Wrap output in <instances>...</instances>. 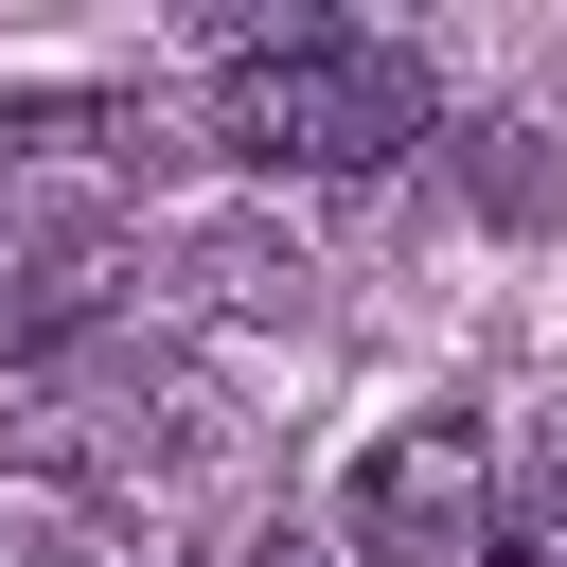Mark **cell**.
<instances>
[{
    "label": "cell",
    "instance_id": "1",
    "mask_svg": "<svg viewBox=\"0 0 567 567\" xmlns=\"http://www.w3.org/2000/svg\"><path fill=\"white\" fill-rule=\"evenodd\" d=\"M213 142H230L248 177H372V159L425 142V53L337 35V18L230 35V71H213Z\"/></svg>",
    "mask_w": 567,
    "mask_h": 567
},
{
    "label": "cell",
    "instance_id": "2",
    "mask_svg": "<svg viewBox=\"0 0 567 567\" xmlns=\"http://www.w3.org/2000/svg\"><path fill=\"white\" fill-rule=\"evenodd\" d=\"M478 496H496V443H478L461 408H425V425H390V443L354 461V496H337V532H354L372 567H443V549L478 532Z\"/></svg>",
    "mask_w": 567,
    "mask_h": 567
},
{
    "label": "cell",
    "instance_id": "3",
    "mask_svg": "<svg viewBox=\"0 0 567 567\" xmlns=\"http://www.w3.org/2000/svg\"><path fill=\"white\" fill-rule=\"evenodd\" d=\"M106 213H18L0 230V354H71L89 319H106Z\"/></svg>",
    "mask_w": 567,
    "mask_h": 567
},
{
    "label": "cell",
    "instance_id": "4",
    "mask_svg": "<svg viewBox=\"0 0 567 567\" xmlns=\"http://www.w3.org/2000/svg\"><path fill=\"white\" fill-rule=\"evenodd\" d=\"M0 567H124L89 514H0Z\"/></svg>",
    "mask_w": 567,
    "mask_h": 567
},
{
    "label": "cell",
    "instance_id": "5",
    "mask_svg": "<svg viewBox=\"0 0 567 567\" xmlns=\"http://www.w3.org/2000/svg\"><path fill=\"white\" fill-rule=\"evenodd\" d=\"M532 549H567V425L532 443Z\"/></svg>",
    "mask_w": 567,
    "mask_h": 567
},
{
    "label": "cell",
    "instance_id": "6",
    "mask_svg": "<svg viewBox=\"0 0 567 567\" xmlns=\"http://www.w3.org/2000/svg\"><path fill=\"white\" fill-rule=\"evenodd\" d=\"M213 567H337V549H319V532L284 514V532H248V549H213Z\"/></svg>",
    "mask_w": 567,
    "mask_h": 567
},
{
    "label": "cell",
    "instance_id": "7",
    "mask_svg": "<svg viewBox=\"0 0 567 567\" xmlns=\"http://www.w3.org/2000/svg\"><path fill=\"white\" fill-rule=\"evenodd\" d=\"M549 567H567V549H549Z\"/></svg>",
    "mask_w": 567,
    "mask_h": 567
}]
</instances>
